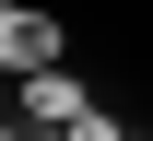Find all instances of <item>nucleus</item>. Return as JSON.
Instances as JSON below:
<instances>
[{"label":"nucleus","mask_w":153,"mask_h":141,"mask_svg":"<svg viewBox=\"0 0 153 141\" xmlns=\"http://www.w3.org/2000/svg\"><path fill=\"white\" fill-rule=\"evenodd\" d=\"M0 106H12L24 129H47V141H59L71 118H94V82H82L71 59H59V71H36V82H12V94H0Z\"/></svg>","instance_id":"obj_2"},{"label":"nucleus","mask_w":153,"mask_h":141,"mask_svg":"<svg viewBox=\"0 0 153 141\" xmlns=\"http://www.w3.org/2000/svg\"><path fill=\"white\" fill-rule=\"evenodd\" d=\"M59 141H141V129L118 118V106H94V118H71V129H59Z\"/></svg>","instance_id":"obj_3"},{"label":"nucleus","mask_w":153,"mask_h":141,"mask_svg":"<svg viewBox=\"0 0 153 141\" xmlns=\"http://www.w3.org/2000/svg\"><path fill=\"white\" fill-rule=\"evenodd\" d=\"M59 59H71V24L36 12V0H12V12H0V94L36 82V71H59Z\"/></svg>","instance_id":"obj_1"},{"label":"nucleus","mask_w":153,"mask_h":141,"mask_svg":"<svg viewBox=\"0 0 153 141\" xmlns=\"http://www.w3.org/2000/svg\"><path fill=\"white\" fill-rule=\"evenodd\" d=\"M0 118H12V106H0Z\"/></svg>","instance_id":"obj_4"}]
</instances>
